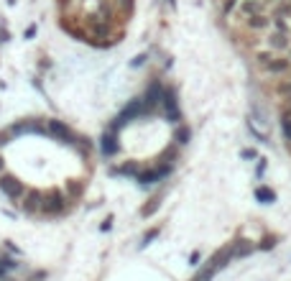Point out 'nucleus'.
<instances>
[{"label":"nucleus","mask_w":291,"mask_h":281,"mask_svg":"<svg viewBox=\"0 0 291 281\" xmlns=\"http://www.w3.org/2000/svg\"><path fill=\"white\" fill-rule=\"evenodd\" d=\"M143 107H146V102L143 100H136V102H131L126 110H123L120 115H118V120H115V128H120V126H126L131 118H138L141 113H143Z\"/></svg>","instance_id":"f257e3e1"},{"label":"nucleus","mask_w":291,"mask_h":281,"mask_svg":"<svg viewBox=\"0 0 291 281\" xmlns=\"http://www.w3.org/2000/svg\"><path fill=\"white\" fill-rule=\"evenodd\" d=\"M0 189H3L11 199H18L23 194V184L18 179H13V177H3V179H0Z\"/></svg>","instance_id":"f03ea898"},{"label":"nucleus","mask_w":291,"mask_h":281,"mask_svg":"<svg viewBox=\"0 0 291 281\" xmlns=\"http://www.w3.org/2000/svg\"><path fill=\"white\" fill-rule=\"evenodd\" d=\"M161 105H163L166 115H169L171 120H179V110H177V97H174V92H171V90H166V92H163V100H161Z\"/></svg>","instance_id":"7ed1b4c3"},{"label":"nucleus","mask_w":291,"mask_h":281,"mask_svg":"<svg viewBox=\"0 0 291 281\" xmlns=\"http://www.w3.org/2000/svg\"><path fill=\"white\" fill-rule=\"evenodd\" d=\"M256 13H261V0H243L240 8H238V16L245 18V21L251 16H256Z\"/></svg>","instance_id":"20e7f679"},{"label":"nucleus","mask_w":291,"mask_h":281,"mask_svg":"<svg viewBox=\"0 0 291 281\" xmlns=\"http://www.w3.org/2000/svg\"><path fill=\"white\" fill-rule=\"evenodd\" d=\"M49 131H51L54 136H59L64 143H72V133H69V128H67L64 123H59V120H51V123H49Z\"/></svg>","instance_id":"39448f33"},{"label":"nucleus","mask_w":291,"mask_h":281,"mask_svg":"<svg viewBox=\"0 0 291 281\" xmlns=\"http://www.w3.org/2000/svg\"><path fill=\"white\" fill-rule=\"evenodd\" d=\"M44 210H46V212H62V210H64V197H62L59 192L49 194V199H46Z\"/></svg>","instance_id":"423d86ee"},{"label":"nucleus","mask_w":291,"mask_h":281,"mask_svg":"<svg viewBox=\"0 0 291 281\" xmlns=\"http://www.w3.org/2000/svg\"><path fill=\"white\" fill-rule=\"evenodd\" d=\"M169 174V166H163V169H158V172H143L138 179L143 182V184H153V182H158L161 177H166Z\"/></svg>","instance_id":"0eeeda50"},{"label":"nucleus","mask_w":291,"mask_h":281,"mask_svg":"<svg viewBox=\"0 0 291 281\" xmlns=\"http://www.w3.org/2000/svg\"><path fill=\"white\" fill-rule=\"evenodd\" d=\"M248 28H253V31H263V28H268V18H266L263 13H256V16L248 18Z\"/></svg>","instance_id":"6e6552de"},{"label":"nucleus","mask_w":291,"mask_h":281,"mask_svg":"<svg viewBox=\"0 0 291 281\" xmlns=\"http://www.w3.org/2000/svg\"><path fill=\"white\" fill-rule=\"evenodd\" d=\"M266 69L273 72V74H283V72L288 69V62H286V59H271V62L266 64Z\"/></svg>","instance_id":"1a4fd4ad"},{"label":"nucleus","mask_w":291,"mask_h":281,"mask_svg":"<svg viewBox=\"0 0 291 281\" xmlns=\"http://www.w3.org/2000/svg\"><path fill=\"white\" fill-rule=\"evenodd\" d=\"M100 148H102L105 153H115V151H118V141H115V136H112V133L102 136V141H100Z\"/></svg>","instance_id":"9d476101"},{"label":"nucleus","mask_w":291,"mask_h":281,"mask_svg":"<svg viewBox=\"0 0 291 281\" xmlns=\"http://www.w3.org/2000/svg\"><path fill=\"white\" fill-rule=\"evenodd\" d=\"M268 44H271L273 49H286V46H288V41H286V33H283V31H278V33H271Z\"/></svg>","instance_id":"9b49d317"},{"label":"nucleus","mask_w":291,"mask_h":281,"mask_svg":"<svg viewBox=\"0 0 291 281\" xmlns=\"http://www.w3.org/2000/svg\"><path fill=\"white\" fill-rule=\"evenodd\" d=\"M41 202H44V197H41L38 192H31V194H28V205H26V210H36V207H44Z\"/></svg>","instance_id":"f8f14e48"},{"label":"nucleus","mask_w":291,"mask_h":281,"mask_svg":"<svg viewBox=\"0 0 291 281\" xmlns=\"http://www.w3.org/2000/svg\"><path fill=\"white\" fill-rule=\"evenodd\" d=\"M256 197H258V199H263V202H273V199H276V197H273V192H271V189H266V187L256 189Z\"/></svg>","instance_id":"ddd939ff"},{"label":"nucleus","mask_w":291,"mask_h":281,"mask_svg":"<svg viewBox=\"0 0 291 281\" xmlns=\"http://www.w3.org/2000/svg\"><path fill=\"white\" fill-rule=\"evenodd\" d=\"M281 126H283V133H286V138H291V115H288V113L283 115V120H281Z\"/></svg>","instance_id":"4468645a"},{"label":"nucleus","mask_w":291,"mask_h":281,"mask_svg":"<svg viewBox=\"0 0 291 281\" xmlns=\"http://www.w3.org/2000/svg\"><path fill=\"white\" fill-rule=\"evenodd\" d=\"M187 138H189V131H187V128H182V133L177 136V141H179V143H187Z\"/></svg>","instance_id":"2eb2a0df"},{"label":"nucleus","mask_w":291,"mask_h":281,"mask_svg":"<svg viewBox=\"0 0 291 281\" xmlns=\"http://www.w3.org/2000/svg\"><path fill=\"white\" fill-rule=\"evenodd\" d=\"M33 33H36V26H28V28H26V38H31Z\"/></svg>","instance_id":"dca6fc26"},{"label":"nucleus","mask_w":291,"mask_h":281,"mask_svg":"<svg viewBox=\"0 0 291 281\" xmlns=\"http://www.w3.org/2000/svg\"><path fill=\"white\" fill-rule=\"evenodd\" d=\"M0 169H3V158H0Z\"/></svg>","instance_id":"f3484780"}]
</instances>
